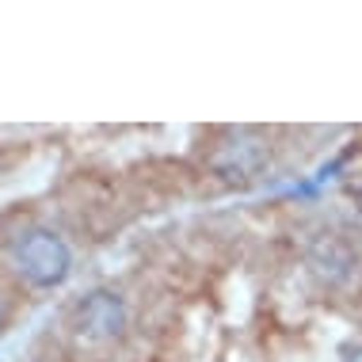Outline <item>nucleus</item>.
Masks as SVG:
<instances>
[{
  "label": "nucleus",
  "instance_id": "nucleus-6",
  "mask_svg": "<svg viewBox=\"0 0 362 362\" xmlns=\"http://www.w3.org/2000/svg\"><path fill=\"white\" fill-rule=\"evenodd\" d=\"M344 362H362V339L351 344V347H344Z\"/></svg>",
  "mask_w": 362,
  "mask_h": 362
},
{
  "label": "nucleus",
  "instance_id": "nucleus-5",
  "mask_svg": "<svg viewBox=\"0 0 362 362\" xmlns=\"http://www.w3.org/2000/svg\"><path fill=\"white\" fill-rule=\"evenodd\" d=\"M8 317H12V301H8V293L0 290V332H4V325H8Z\"/></svg>",
  "mask_w": 362,
  "mask_h": 362
},
{
  "label": "nucleus",
  "instance_id": "nucleus-1",
  "mask_svg": "<svg viewBox=\"0 0 362 362\" xmlns=\"http://www.w3.org/2000/svg\"><path fill=\"white\" fill-rule=\"evenodd\" d=\"M16 275L35 290H57L73 275V248L50 225H23L8 244Z\"/></svg>",
  "mask_w": 362,
  "mask_h": 362
},
{
  "label": "nucleus",
  "instance_id": "nucleus-3",
  "mask_svg": "<svg viewBox=\"0 0 362 362\" xmlns=\"http://www.w3.org/2000/svg\"><path fill=\"white\" fill-rule=\"evenodd\" d=\"M210 172L218 175L221 183H233V187H244V183L259 180L271 164V145L259 130H229L214 141V149L206 156Z\"/></svg>",
  "mask_w": 362,
  "mask_h": 362
},
{
  "label": "nucleus",
  "instance_id": "nucleus-2",
  "mask_svg": "<svg viewBox=\"0 0 362 362\" xmlns=\"http://www.w3.org/2000/svg\"><path fill=\"white\" fill-rule=\"evenodd\" d=\"M126 325H130L126 298L111 286H95V290L81 293L69 309V336H73V344L84 347V351L115 347L126 336Z\"/></svg>",
  "mask_w": 362,
  "mask_h": 362
},
{
  "label": "nucleus",
  "instance_id": "nucleus-4",
  "mask_svg": "<svg viewBox=\"0 0 362 362\" xmlns=\"http://www.w3.org/2000/svg\"><path fill=\"white\" fill-rule=\"evenodd\" d=\"M313 267H317V275L328 279V282H347L351 271H355V252H351L339 237H320L313 244Z\"/></svg>",
  "mask_w": 362,
  "mask_h": 362
}]
</instances>
